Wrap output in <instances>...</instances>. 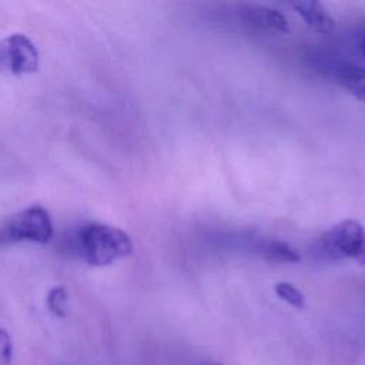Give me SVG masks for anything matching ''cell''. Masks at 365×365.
<instances>
[{
    "instance_id": "1",
    "label": "cell",
    "mask_w": 365,
    "mask_h": 365,
    "mask_svg": "<svg viewBox=\"0 0 365 365\" xmlns=\"http://www.w3.org/2000/svg\"><path fill=\"white\" fill-rule=\"evenodd\" d=\"M76 251L91 267H106L133 252V241L121 228L93 222L81 227L76 235Z\"/></svg>"
},
{
    "instance_id": "2",
    "label": "cell",
    "mask_w": 365,
    "mask_h": 365,
    "mask_svg": "<svg viewBox=\"0 0 365 365\" xmlns=\"http://www.w3.org/2000/svg\"><path fill=\"white\" fill-rule=\"evenodd\" d=\"M53 237V222L48 211L40 205H31L16 214L0 228V244L30 241L46 244Z\"/></svg>"
},
{
    "instance_id": "3",
    "label": "cell",
    "mask_w": 365,
    "mask_h": 365,
    "mask_svg": "<svg viewBox=\"0 0 365 365\" xmlns=\"http://www.w3.org/2000/svg\"><path fill=\"white\" fill-rule=\"evenodd\" d=\"M319 248L329 258H349L365 265V228L355 220H344L319 238Z\"/></svg>"
},
{
    "instance_id": "4",
    "label": "cell",
    "mask_w": 365,
    "mask_h": 365,
    "mask_svg": "<svg viewBox=\"0 0 365 365\" xmlns=\"http://www.w3.org/2000/svg\"><path fill=\"white\" fill-rule=\"evenodd\" d=\"M0 61L16 76L36 73L40 54L34 43L21 33L10 34L0 44Z\"/></svg>"
},
{
    "instance_id": "5",
    "label": "cell",
    "mask_w": 365,
    "mask_h": 365,
    "mask_svg": "<svg viewBox=\"0 0 365 365\" xmlns=\"http://www.w3.org/2000/svg\"><path fill=\"white\" fill-rule=\"evenodd\" d=\"M297 13L305 20V23L321 33H328L334 29L335 21L319 1H299L292 3Z\"/></svg>"
},
{
    "instance_id": "6",
    "label": "cell",
    "mask_w": 365,
    "mask_h": 365,
    "mask_svg": "<svg viewBox=\"0 0 365 365\" xmlns=\"http://www.w3.org/2000/svg\"><path fill=\"white\" fill-rule=\"evenodd\" d=\"M338 83L354 97L365 101V68L355 64H342L336 70Z\"/></svg>"
},
{
    "instance_id": "7",
    "label": "cell",
    "mask_w": 365,
    "mask_h": 365,
    "mask_svg": "<svg viewBox=\"0 0 365 365\" xmlns=\"http://www.w3.org/2000/svg\"><path fill=\"white\" fill-rule=\"evenodd\" d=\"M248 20L261 29L274 30L278 33L288 31V21L282 13L269 7H255L250 10Z\"/></svg>"
},
{
    "instance_id": "8",
    "label": "cell",
    "mask_w": 365,
    "mask_h": 365,
    "mask_svg": "<svg viewBox=\"0 0 365 365\" xmlns=\"http://www.w3.org/2000/svg\"><path fill=\"white\" fill-rule=\"evenodd\" d=\"M261 254L272 262H298L299 252L288 242L281 240H271L262 244Z\"/></svg>"
},
{
    "instance_id": "9",
    "label": "cell",
    "mask_w": 365,
    "mask_h": 365,
    "mask_svg": "<svg viewBox=\"0 0 365 365\" xmlns=\"http://www.w3.org/2000/svg\"><path fill=\"white\" fill-rule=\"evenodd\" d=\"M46 305L54 317L64 318L68 309V292L66 287L63 285L53 287L46 297Z\"/></svg>"
},
{
    "instance_id": "10",
    "label": "cell",
    "mask_w": 365,
    "mask_h": 365,
    "mask_svg": "<svg viewBox=\"0 0 365 365\" xmlns=\"http://www.w3.org/2000/svg\"><path fill=\"white\" fill-rule=\"evenodd\" d=\"M275 294L281 299H284L285 302H288L289 305H292L295 308L301 309V308L305 307L304 295L299 292V289H297L289 282H278V284H275Z\"/></svg>"
},
{
    "instance_id": "11",
    "label": "cell",
    "mask_w": 365,
    "mask_h": 365,
    "mask_svg": "<svg viewBox=\"0 0 365 365\" xmlns=\"http://www.w3.org/2000/svg\"><path fill=\"white\" fill-rule=\"evenodd\" d=\"M13 358V342L10 335L0 328V365H10Z\"/></svg>"
},
{
    "instance_id": "12",
    "label": "cell",
    "mask_w": 365,
    "mask_h": 365,
    "mask_svg": "<svg viewBox=\"0 0 365 365\" xmlns=\"http://www.w3.org/2000/svg\"><path fill=\"white\" fill-rule=\"evenodd\" d=\"M364 54H365V44H364Z\"/></svg>"
},
{
    "instance_id": "13",
    "label": "cell",
    "mask_w": 365,
    "mask_h": 365,
    "mask_svg": "<svg viewBox=\"0 0 365 365\" xmlns=\"http://www.w3.org/2000/svg\"><path fill=\"white\" fill-rule=\"evenodd\" d=\"M214 365H220V364H214Z\"/></svg>"
}]
</instances>
